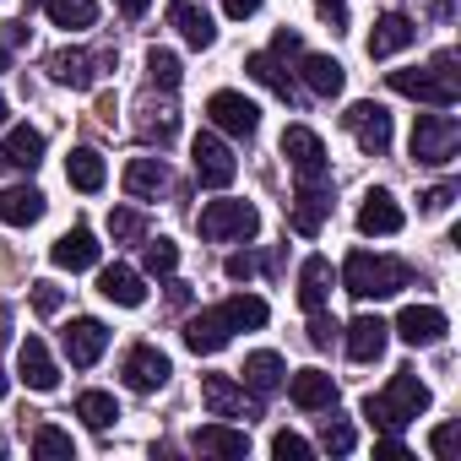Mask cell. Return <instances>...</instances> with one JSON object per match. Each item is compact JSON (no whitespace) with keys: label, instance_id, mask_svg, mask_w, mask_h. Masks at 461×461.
I'll return each mask as SVG.
<instances>
[{"label":"cell","instance_id":"1","mask_svg":"<svg viewBox=\"0 0 461 461\" xmlns=\"http://www.w3.org/2000/svg\"><path fill=\"white\" fill-rule=\"evenodd\" d=\"M418 412H429V385H423L412 369H396L380 396H364V418H369L380 434H402Z\"/></svg>","mask_w":461,"mask_h":461},{"label":"cell","instance_id":"2","mask_svg":"<svg viewBox=\"0 0 461 461\" xmlns=\"http://www.w3.org/2000/svg\"><path fill=\"white\" fill-rule=\"evenodd\" d=\"M412 283L407 261H391V256H375V250H353L342 261V288L353 299H391Z\"/></svg>","mask_w":461,"mask_h":461},{"label":"cell","instance_id":"3","mask_svg":"<svg viewBox=\"0 0 461 461\" xmlns=\"http://www.w3.org/2000/svg\"><path fill=\"white\" fill-rule=\"evenodd\" d=\"M391 93H402V98H418V104H429V109H450L456 98H461V77H456V55L445 50V55H434V66L429 71H391Z\"/></svg>","mask_w":461,"mask_h":461},{"label":"cell","instance_id":"4","mask_svg":"<svg viewBox=\"0 0 461 461\" xmlns=\"http://www.w3.org/2000/svg\"><path fill=\"white\" fill-rule=\"evenodd\" d=\"M195 228H201V240H212V245H245V240H256L261 212L250 201H206Z\"/></svg>","mask_w":461,"mask_h":461},{"label":"cell","instance_id":"5","mask_svg":"<svg viewBox=\"0 0 461 461\" xmlns=\"http://www.w3.org/2000/svg\"><path fill=\"white\" fill-rule=\"evenodd\" d=\"M461 152V120L456 114H418L412 120V163L445 168Z\"/></svg>","mask_w":461,"mask_h":461},{"label":"cell","instance_id":"6","mask_svg":"<svg viewBox=\"0 0 461 461\" xmlns=\"http://www.w3.org/2000/svg\"><path fill=\"white\" fill-rule=\"evenodd\" d=\"M283 158L294 163L299 185H331V158H326V141H321L310 125H288V131H283Z\"/></svg>","mask_w":461,"mask_h":461},{"label":"cell","instance_id":"7","mask_svg":"<svg viewBox=\"0 0 461 461\" xmlns=\"http://www.w3.org/2000/svg\"><path fill=\"white\" fill-rule=\"evenodd\" d=\"M190 163H195V179H201L206 190H228V185H234V174H240L234 147H228L217 131H201V136L190 141Z\"/></svg>","mask_w":461,"mask_h":461},{"label":"cell","instance_id":"8","mask_svg":"<svg viewBox=\"0 0 461 461\" xmlns=\"http://www.w3.org/2000/svg\"><path fill=\"white\" fill-rule=\"evenodd\" d=\"M206 120H212V131L217 136H256V125H261V109L245 98V93H234V87H222V93H212L206 98Z\"/></svg>","mask_w":461,"mask_h":461},{"label":"cell","instance_id":"9","mask_svg":"<svg viewBox=\"0 0 461 461\" xmlns=\"http://www.w3.org/2000/svg\"><path fill=\"white\" fill-rule=\"evenodd\" d=\"M60 348H66L71 369H93V364L104 358V348H109V326H104L98 315H77V321L60 331Z\"/></svg>","mask_w":461,"mask_h":461},{"label":"cell","instance_id":"10","mask_svg":"<svg viewBox=\"0 0 461 461\" xmlns=\"http://www.w3.org/2000/svg\"><path fill=\"white\" fill-rule=\"evenodd\" d=\"M114 55L109 50H60V55H50V77L55 82H66V87H77V93H87V87H98V77H104V66H109Z\"/></svg>","mask_w":461,"mask_h":461},{"label":"cell","instance_id":"11","mask_svg":"<svg viewBox=\"0 0 461 461\" xmlns=\"http://www.w3.org/2000/svg\"><path fill=\"white\" fill-rule=\"evenodd\" d=\"M342 125L353 131V141H358L369 158H385V152H391V114H385L380 104H353V109L342 114Z\"/></svg>","mask_w":461,"mask_h":461},{"label":"cell","instance_id":"12","mask_svg":"<svg viewBox=\"0 0 461 461\" xmlns=\"http://www.w3.org/2000/svg\"><path fill=\"white\" fill-rule=\"evenodd\" d=\"M391 331H396L407 348H434V342H445L450 321H445V310H434V304H407V310L391 321Z\"/></svg>","mask_w":461,"mask_h":461},{"label":"cell","instance_id":"13","mask_svg":"<svg viewBox=\"0 0 461 461\" xmlns=\"http://www.w3.org/2000/svg\"><path fill=\"white\" fill-rule=\"evenodd\" d=\"M228 342H234V321H228L222 304H212V310H201V315L185 321V348H190L195 358H201V353H222Z\"/></svg>","mask_w":461,"mask_h":461},{"label":"cell","instance_id":"14","mask_svg":"<svg viewBox=\"0 0 461 461\" xmlns=\"http://www.w3.org/2000/svg\"><path fill=\"white\" fill-rule=\"evenodd\" d=\"M201 402L212 418H256V396H245V385H234L228 375H206L201 380Z\"/></svg>","mask_w":461,"mask_h":461},{"label":"cell","instance_id":"15","mask_svg":"<svg viewBox=\"0 0 461 461\" xmlns=\"http://www.w3.org/2000/svg\"><path fill=\"white\" fill-rule=\"evenodd\" d=\"M168 375H174V364H168L163 348L136 342V348L125 353V385H131V391H158V385H168Z\"/></svg>","mask_w":461,"mask_h":461},{"label":"cell","instance_id":"16","mask_svg":"<svg viewBox=\"0 0 461 461\" xmlns=\"http://www.w3.org/2000/svg\"><path fill=\"white\" fill-rule=\"evenodd\" d=\"M331 217V185H299L294 190V206H288V222H294V234L315 240L321 228Z\"/></svg>","mask_w":461,"mask_h":461},{"label":"cell","instance_id":"17","mask_svg":"<svg viewBox=\"0 0 461 461\" xmlns=\"http://www.w3.org/2000/svg\"><path fill=\"white\" fill-rule=\"evenodd\" d=\"M402 206H396V195L391 190H369L364 195V206H358V234H369V240H391V234H402Z\"/></svg>","mask_w":461,"mask_h":461},{"label":"cell","instance_id":"18","mask_svg":"<svg viewBox=\"0 0 461 461\" xmlns=\"http://www.w3.org/2000/svg\"><path fill=\"white\" fill-rule=\"evenodd\" d=\"M17 380H23L28 391H55V385H60V364H55V353H50L39 337H28V342L17 348Z\"/></svg>","mask_w":461,"mask_h":461},{"label":"cell","instance_id":"19","mask_svg":"<svg viewBox=\"0 0 461 461\" xmlns=\"http://www.w3.org/2000/svg\"><path fill=\"white\" fill-rule=\"evenodd\" d=\"M98 256H104V245L93 240V228H66V234L55 240V250H50V261L60 272H93Z\"/></svg>","mask_w":461,"mask_h":461},{"label":"cell","instance_id":"20","mask_svg":"<svg viewBox=\"0 0 461 461\" xmlns=\"http://www.w3.org/2000/svg\"><path fill=\"white\" fill-rule=\"evenodd\" d=\"M385 342H391V321H380V315H353L348 321V358L353 364H375L385 353Z\"/></svg>","mask_w":461,"mask_h":461},{"label":"cell","instance_id":"21","mask_svg":"<svg viewBox=\"0 0 461 461\" xmlns=\"http://www.w3.org/2000/svg\"><path fill=\"white\" fill-rule=\"evenodd\" d=\"M283 385H288L294 407H304V412H326V407H337V380H331L326 369H299V375H288Z\"/></svg>","mask_w":461,"mask_h":461},{"label":"cell","instance_id":"22","mask_svg":"<svg viewBox=\"0 0 461 461\" xmlns=\"http://www.w3.org/2000/svg\"><path fill=\"white\" fill-rule=\"evenodd\" d=\"M190 445H195L201 456H228V461L250 456V434H245L240 423H201V429L190 434Z\"/></svg>","mask_w":461,"mask_h":461},{"label":"cell","instance_id":"23","mask_svg":"<svg viewBox=\"0 0 461 461\" xmlns=\"http://www.w3.org/2000/svg\"><path fill=\"white\" fill-rule=\"evenodd\" d=\"M418 39V23L412 17H402V12H385L380 23H375V33H369V60H391V55H402L407 44Z\"/></svg>","mask_w":461,"mask_h":461},{"label":"cell","instance_id":"24","mask_svg":"<svg viewBox=\"0 0 461 461\" xmlns=\"http://www.w3.org/2000/svg\"><path fill=\"white\" fill-rule=\"evenodd\" d=\"M240 375H245V391H250L256 402H267V396H277V391H283L288 364H283L272 348H261V353H250V358H245V369H240Z\"/></svg>","mask_w":461,"mask_h":461},{"label":"cell","instance_id":"25","mask_svg":"<svg viewBox=\"0 0 461 461\" xmlns=\"http://www.w3.org/2000/svg\"><path fill=\"white\" fill-rule=\"evenodd\" d=\"M44 190L39 185H6L0 190V222L6 228H33L39 217H44Z\"/></svg>","mask_w":461,"mask_h":461},{"label":"cell","instance_id":"26","mask_svg":"<svg viewBox=\"0 0 461 461\" xmlns=\"http://www.w3.org/2000/svg\"><path fill=\"white\" fill-rule=\"evenodd\" d=\"M168 23H174V33H179L190 50H212V44H217V23L206 17V6H195V0H174V6H168Z\"/></svg>","mask_w":461,"mask_h":461},{"label":"cell","instance_id":"27","mask_svg":"<svg viewBox=\"0 0 461 461\" xmlns=\"http://www.w3.org/2000/svg\"><path fill=\"white\" fill-rule=\"evenodd\" d=\"M98 294H104L109 304H120V310L147 304V283H141L136 267H104V272H98Z\"/></svg>","mask_w":461,"mask_h":461},{"label":"cell","instance_id":"28","mask_svg":"<svg viewBox=\"0 0 461 461\" xmlns=\"http://www.w3.org/2000/svg\"><path fill=\"white\" fill-rule=\"evenodd\" d=\"M299 82H304V93H315V98H337L342 82H348V71H342V60H331V55H304V60H299Z\"/></svg>","mask_w":461,"mask_h":461},{"label":"cell","instance_id":"29","mask_svg":"<svg viewBox=\"0 0 461 461\" xmlns=\"http://www.w3.org/2000/svg\"><path fill=\"white\" fill-rule=\"evenodd\" d=\"M120 179H125V195L152 201V195H163V190H168V163H163V158H131Z\"/></svg>","mask_w":461,"mask_h":461},{"label":"cell","instance_id":"30","mask_svg":"<svg viewBox=\"0 0 461 461\" xmlns=\"http://www.w3.org/2000/svg\"><path fill=\"white\" fill-rule=\"evenodd\" d=\"M326 299H331V261H326V256H310V261L299 267V304H304L310 315H321Z\"/></svg>","mask_w":461,"mask_h":461},{"label":"cell","instance_id":"31","mask_svg":"<svg viewBox=\"0 0 461 461\" xmlns=\"http://www.w3.org/2000/svg\"><path fill=\"white\" fill-rule=\"evenodd\" d=\"M0 152H6V163L12 168H39L44 163V131H33V125H12L6 131V147H0Z\"/></svg>","mask_w":461,"mask_h":461},{"label":"cell","instance_id":"32","mask_svg":"<svg viewBox=\"0 0 461 461\" xmlns=\"http://www.w3.org/2000/svg\"><path fill=\"white\" fill-rule=\"evenodd\" d=\"M245 71H250V77H256L261 87H272L277 98H288V104L299 98V87H294V71H288V66H283V60L272 55V50H261V55H250V60H245Z\"/></svg>","mask_w":461,"mask_h":461},{"label":"cell","instance_id":"33","mask_svg":"<svg viewBox=\"0 0 461 461\" xmlns=\"http://www.w3.org/2000/svg\"><path fill=\"white\" fill-rule=\"evenodd\" d=\"M66 179H71L82 195H98V190H104V179H109V168H104V158H98L93 147H77V152L66 158Z\"/></svg>","mask_w":461,"mask_h":461},{"label":"cell","instance_id":"34","mask_svg":"<svg viewBox=\"0 0 461 461\" xmlns=\"http://www.w3.org/2000/svg\"><path fill=\"white\" fill-rule=\"evenodd\" d=\"M44 12H50V23H55V28L82 33V28H93V23H98V0H44Z\"/></svg>","mask_w":461,"mask_h":461},{"label":"cell","instance_id":"35","mask_svg":"<svg viewBox=\"0 0 461 461\" xmlns=\"http://www.w3.org/2000/svg\"><path fill=\"white\" fill-rule=\"evenodd\" d=\"M222 310H228V321H234V331H261V326L272 321L267 299H256V294H234V299H222Z\"/></svg>","mask_w":461,"mask_h":461},{"label":"cell","instance_id":"36","mask_svg":"<svg viewBox=\"0 0 461 461\" xmlns=\"http://www.w3.org/2000/svg\"><path fill=\"white\" fill-rule=\"evenodd\" d=\"M77 418H82L87 429H114L120 402H114L109 391H82V396H77Z\"/></svg>","mask_w":461,"mask_h":461},{"label":"cell","instance_id":"37","mask_svg":"<svg viewBox=\"0 0 461 461\" xmlns=\"http://www.w3.org/2000/svg\"><path fill=\"white\" fill-rule=\"evenodd\" d=\"M174 267H179V245H174V240H147L141 272H147V277H174Z\"/></svg>","mask_w":461,"mask_h":461},{"label":"cell","instance_id":"38","mask_svg":"<svg viewBox=\"0 0 461 461\" xmlns=\"http://www.w3.org/2000/svg\"><path fill=\"white\" fill-rule=\"evenodd\" d=\"M33 456H44V461H71V456H77V445H71V434H66V429L44 423V429H33Z\"/></svg>","mask_w":461,"mask_h":461},{"label":"cell","instance_id":"39","mask_svg":"<svg viewBox=\"0 0 461 461\" xmlns=\"http://www.w3.org/2000/svg\"><path fill=\"white\" fill-rule=\"evenodd\" d=\"M109 234H114V245H136V240H147V217L136 206H114L109 212Z\"/></svg>","mask_w":461,"mask_h":461},{"label":"cell","instance_id":"40","mask_svg":"<svg viewBox=\"0 0 461 461\" xmlns=\"http://www.w3.org/2000/svg\"><path fill=\"white\" fill-rule=\"evenodd\" d=\"M147 77H152V87L174 93V87H179V77H185V66H179V55H174V50H152V55H147Z\"/></svg>","mask_w":461,"mask_h":461},{"label":"cell","instance_id":"41","mask_svg":"<svg viewBox=\"0 0 461 461\" xmlns=\"http://www.w3.org/2000/svg\"><path fill=\"white\" fill-rule=\"evenodd\" d=\"M358 445V429L348 423V418H331L326 429H321V450H331V456H348Z\"/></svg>","mask_w":461,"mask_h":461},{"label":"cell","instance_id":"42","mask_svg":"<svg viewBox=\"0 0 461 461\" xmlns=\"http://www.w3.org/2000/svg\"><path fill=\"white\" fill-rule=\"evenodd\" d=\"M272 456H277V461H310L315 445H310L304 434H294V429H277V434H272Z\"/></svg>","mask_w":461,"mask_h":461},{"label":"cell","instance_id":"43","mask_svg":"<svg viewBox=\"0 0 461 461\" xmlns=\"http://www.w3.org/2000/svg\"><path fill=\"white\" fill-rule=\"evenodd\" d=\"M261 267H267V256H256V250H240V256H228V261H222L228 283H250V277H261Z\"/></svg>","mask_w":461,"mask_h":461},{"label":"cell","instance_id":"44","mask_svg":"<svg viewBox=\"0 0 461 461\" xmlns=\"http://www.w3.org/2000/svg\"><path fill=\"white\" fill-rule=\"evenodd\" d=\"M33 310H39V315H60V310H66V288H55V283H33Z\"/></svg>","mask_w":461,"mask_h":461},{"label":"cell","instance_id":"45","mask_svg":"<svg viewBox=\"0 0 461 461\" xmlns=\"http://www.w3.org/2000/svg\"><path fill=\"white\" fill-rule=\"evenodd\" d=\"M456 195H461V190H456V185L445 179V185H434V190H423V195H418V206H423V212H445V206H450Z\"/></svg>","mask_w":461,"mask_h":461},{"label":"cell","instance_id":"46","mask_svg":"<svg viewBox=\"0 0 461 461\" xmlns=\"http://www.w3.org/2000/svg\"><path fill=\"white\" fill-rule=\"evenodd\" d=\"M331 337H337V326L326 321V310H321V315H310V342H315V348H331Z\"/></svg>","mask_w":461,"mask_h":461},{"label":"cell","instance_id":"47","mask_svg":"<svg viewBox=\"0 0 461 461\" xmlns=\"http://www.w3.org/2000/svg\"><path fill=\"white\" fill-rule=\"evenodd\" d=\"M450 445H456V429H450V423H439V429L429 434V450H434V456L445 461V456H450Z\"/></svg>","mask_w":461,"mask_h":461},{"label":"cell","instance_id":"48","mask_svg":"<svg viewBox=\"0 0 461 461\" xmlns=\"http://www.w3.org/2000/svg\"><path fill=\"white\" fill-rule=\"evenodd\" d=\"M261 6H267V0H222V12H228V17H234V23H245V17H256Z\"/></svg>","mask_w":461,"mask_h":461},{"label":"cell","instance_id":"49","mask_svg":"<svg viewBox=\"0 0 461 461\" xmlns=\"http://www.w3.org/2000/svg\"><path fill=\"white\" fill-rule=\"evenodd\" d=\"M375 456H380V461H402V456H407V445H402V434H385V439L375 445Z\"/></svg>","mask_w":461,"mask_h":461},{"label":"cell","instance_id":"50","mask_svg":"<svg viewBox=\"0 0 461 461\" xmlns=\"http://www.w3.org/2000/svg\"><path fill=\"white\" fill-rule=\"evenodd\" d=\"M272 55H299V33H294V28H277V39H272Z\"/></svg>","mask_w":461,"mask_h":461},{"label":"cell","instance_id":"51","mask_svg":"<svg viewBox=\"0 0 461 461\" xmlns=\"http://www.w3.org/2000/svg\"><path fill=\"white\" fill-rule=\"evenodd\" d=\"M114 6H120L125 17H147V6H152V0H114Z\"/></svg>","mask_w":461,"mask_h":461},{"label":"cell","instance_id":"52","mask_svg":"<svg viewBox=\"0 0 461 461\" xmlns=\"http://www.w3.org/2000/svg\"><path fill=\"white\" fill-rule=\"evenodd\" d=\"M456 6H461V0H434V17L439 23H456Z\"/></svg>","mask_w":461,"mask_h":461},{"label":"cell","instance_id":"53","mask_svg":"<svg viewBox=\"0 0 461 461\" xmlns=\"http://www.w3.org/2000/svg\"><path fill=\"white\" fill-rule=\"evenodd\" d=\"M321 6H326V12H331L337 23H342V0H321Z\"/></svg>","mask_w":461,"mask_h":461},{"label":"cell","instance_id":"54","mask_svg":"<svg viewBox=\"0 0 461 461\" xmlns=\"http://www.w3.org/2000/svg\"><path fill=\"white\" fill-rule=\"evenodd\" d=\"M6 66H12V50H6V44H0V71H6Z\"/></svg>","mask_w":461,"mask_h":461},{"label":"cell","instance_id":"55","mask_svg":"<svg viewBox=\"0 0 461 461\" xmlns=\"http://www.w3.org/2000/svg\"><path fill=\"white\" fill-rule=\"evenodd\" d=\"M0 396H6V369H0Z\"/></svg>","mask_w":461,"mask_h":461},{"label":"cell","instance_id":"56","mask_svg":"<svg viewBox=\"0 0 461 461\" xmlns=\"http://www.w3.org/2000/svg\"><path fill=\"white\" fill-rule=\"evenodd\" d=\"M0 125H6V98H0Z\"/></svg>","mask_w":461,"mask_h":461},{"label":"cell","instance_id":"57","mask_svg":"<svg viewBox=\"0 0 461 461\" xmlns=\"http://www.w3.org/2000/svg\"><path fill=\"white\" fill-rule=\"evenodd\" d=\"M0 456H6V439H0Z\"/></svg>","mask_w":461,"mask_h":461},{"label":"cell","instance_id":"58","mask_svg":"<svg viewBox=\"0 0 461 461\" xmlns=\"http://www.w3.org/2000/svg\"><path fill=\"white\" fill-rule=\"evenodd\" d=\"M28 6H44V0H28Z\"/></svg>","mask_w":461,"mask_h":461}]
</instances>
